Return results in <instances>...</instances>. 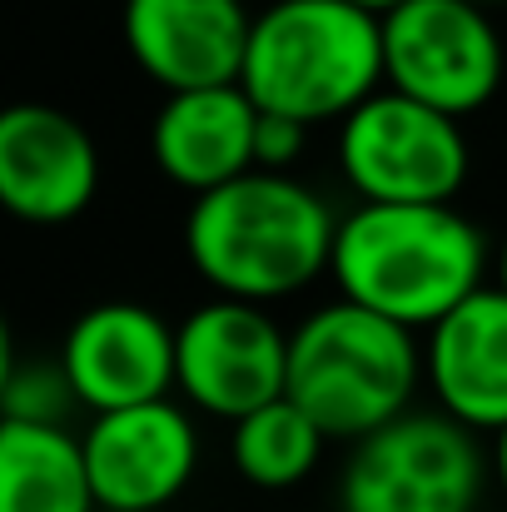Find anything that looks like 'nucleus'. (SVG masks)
Instances as JSON below:
<instances>
[{"label":"nucleus","mask_w":507,"mask_h":512,"mask_svg":"<svg viewBox=\"0 0 507 512\" xmlns=\"http://www.w3.org/2000/svg\"><path fill=\"white\" fill-rule=\"evenodd\" d=\"M383 20L353 0H279L254 15L239 85L269 115L304 125L348 120L378 95Z\"/></svg>","instance_id":"7ed1b4c3"},{"label":"nucleus","mask_w":507,"mask_h":512,"mask_svg":"<svg viewBox=\"0 0 507 512\" xmlns=\"http://www.w3.org/2000/svg\"><path fill=\"white\" fill-rule=\"evenodd\" d=\"M249 30L254 15L244 0H125V45L169 95L234 85L244 75Z\"/></svg>","instance_id":"f8f14e48"},{"label":"nucleus","mask_w":507,"mask_h":512,"mask_svg":"<svg viewBox=\"0 0 507 512\" xmlns=\"http://www.w3.org/2000/svg\"><path fill=\"white\" fill-rule=\"evenodd\" d=\"M498 284L507 289V239H503V254H498Z\"/></svg>","instance_id":"aec40b11"},{"label":"nucleus","mask_w":507,"mask_h":512,"mask_svg":"<svg viewBox=\"0 0 507 512\" xmlns=\"http://www.w3.org/2000/svg\"><path fill=\"white\" fill-rule=\"evenodd\" d=\"M483 5H493V0H483Z\"/></svg>","instance_id":"412c9836"},{"label":"nucleus","mask_w":507,"mask_h":512,"mask_svg":"<svg viewBox=\"0 0 507 512\" xmlns=\"http://www.w3.org/2000/svg\"><path fill=\"white\" fill-rule=\"evenodd\" d=\"M334 269L343 299L408 329H433L483 289V234L453 204H373L338 219Z\"/></svg>","instance_id":"f03ea898"},{"label":"nucleus","mask_w":507,"mask_h":512,"mask_svg":"<svg viewBox=\"0 0 507 512\" xmlns=\"http://www.w3.org/2000/svg\"><path fill=\"white\" fill-rule=\"evenodd\" d=\"M493 463H498V478H503V493H507V428L498 433V453H493Z\"/></svg>","instance_id":"6ab92c4d"},{"label":"nucleus","mask_w":507,"mask_h":512,"mask_svg":"<svg viewBox=\"0 0 507 512\" xmlns=\"http://www.w3.org/2000/svg\"><path fill=\"white\" fill-rule=\"evenodd\" d=\"M343 512H473L483 453L453 413H403L358 438L343 468Z\"/></svg>","instance_id":"39448f33"},{"label":"nucleus","mask_w":507,"mask_h":512,"mask_svg":"<svg viewBox=\"0 0 507 512\" xmlns=\"http://www.w3.org/2000/svg\"><path fill=\"white\" fill-rule=\"evenodd\" d=\"M353 5H363V10H373V15L383 20V15H393L398 5H408V0H353Z\"/></svg>","instance_id":"a211bd4d"},{"label":"nucleus","mask_w":507,"mask_h":512,"mask_svg":"<svg viewBox=\"0 0 507 512\" xmlns=\"http://www.w3.org/2000/svg\"><path fill=\"white\" fill-rule=\"evenodd\" d=\"M324 443H329V433L314 423V413L284 393V398H274L234 423L229 453H234V468L244 483L284 493L319 468Z\"/></svg>","instance_id":"dca6fc26"},{"label":"nucleus","mask_w":507,"mask_h":512,"mask_svg":"<svg viewBox=\"0 0 507 512\" xmlns=\"http://www.w3.org/2000/svg\"><path fill=\"white\" fill-rule=\"evenodd\" d=\"M60 373L90 413L169 398L179 388V329L145 304H95L70 324Z\"/></svg>","instance_id":"1a4fd4ad"},{"label":"nucleus","mask_w":507,"mask_h":512,"mask_svg":"<svg viewBox=\"0 0 507 512\" xmlns=\"http://www.w3.org/2000/svg\"><path fill=\"white\" fill-rule=\"evenodd\" d=\"M254 140H259V105L249 100L239 80L204 85V90H174L150 130L155 165L165 170V179L194 194L259 170Z\"/></svg>","instance_id":"ddd939ff"},{"label":"nucleus","mask_w":507,"mask_h":512,"mask_svg":"<svg viewBox=\"0 0 507 512\" xmlns=\"http://www.w3.org/2000/svg\"><path fill=\"white\" fill-rule=\"evenodd\" d=\"M338 219L329 204L279 170H249L194 194L184 249L204 284L229 299L269 304L314 284L334 259Z\"/></svg>","instance_id":"f257e3e1"},{"label":"nucleus","mask_w":507,"mask_h":512,"mask_svg":"<svg viewBox=\"0 0 507 512\" xmlns=\"http://www.w3.org/2000/svg\"><path fill=\"white\" fill-rule=\"evenodd\" d=\"M100 189L90 130L55 105H10L0 115V199L25 224H70Z\"/></svg>","instance_id":"9b49d317"},{"label":"nucleus","mask_w":507,"mask_h":512,"mask_svg":"<svg viewBox=\"0 0 507 512\" xmlns=\"http://www.w3.org/2000/svg\"><path fill=\"white\" fill-rule=\"evenodd\" d=\"M383 70L393 90L463 120L498 95L503 40L483 0H408L383 15Z\"/></svg>","instance_id":"0eeeda50"},{"label":"nucleus","mask_w":507,"mask_h":512,"mask_svg":"<svg viewBox=\"0 0 507 512\" xmlns=\"http://www.w3.org/2000/svg\"><path fill=\"white\" fill-rule=\"evenodd\" d=\"M85 463L100 508L110 512H155L184 493L199 463V438L184 408L169 398L95 413L85 428Z\"/></svg>","instance_id":"9d476101"},{"label":"nucleus","mask_w":507,"mask_h":512,"mask_svg":"<svg viewBox=\"0 0 507 512\" xmlns=\"http://www.w3.org/2000/svg\"><path fill=\"white\" fill-rule=\"evenodd\" d=\"M423 368L438 388L443 413L468 428H507V289L483 284L448 319L433 324Z\"/></svg>","instance_id":"4468645a"},{"label":"nucleus","mask_w":507,"mask_h":512,"mask_svg":"<svg viewBox=\"0 0 507 512\" xmlns=\"http://www.w3.org/2000/svg\"><path fill=\"white\" fill-rule=\"evenodd\" d=\"M338 165L373 204H453L468 179V140L458 115L378 90L343 120Z\"/></svg>","instance_id":"423d86ee"},{"label":"nucleus","mask_w":507,"mask_h":512,"mask_svg":"<svg viewBox=\"0 0 507 512\" xmlns=\"http://www.w3.org/2000/svg\"><path fill=\"white\" fill-rule=\"evenodd\" d=\"M85 443L50 418H5L0 428V512H95Z\"/></svg>","instance_id":"2eb2a0df"},{"label":"nucleus","mask_w":507,"mask_h":512,"mask_svg":"<svg viewBox=\"0 0 507 512\" xmlns=\"http://www.w3.org/2000/svg\"><path fill=\"white\" fill-rule=\"evenodd\" d=\"M304 135H309L304 120L259 110V140H254V145H259V170H284V165H294L299 150H304Z\"/></svg>","instance_id":"f3484780"},{"label":"nucleus","mask_w":507,"mask_h":512,"mask_svg":"<svg viewBox=\"0 0 507 512\" xmlns=\"http://www.w3.org/2000/svg\"><path fill=\"white\" fill-rule=\"evenodd\" d=\"M423 353L413 329L353 299L309 314L289 334V398L314 413L329 438H368L408 413Z\"/></svg>","instance_id":"20e7f679"},{"label":"nucleus","mask_w":507,"mask_h":512,"mask_svg":"<svg viewBox=\"0 0 507 512\" xmlns=\"http://www.w3.org/2000/svg\"><path fill=\"white\" fill-rule=\"evenodd\" d=\"M179 388L214 418L244 413L289 393V334L249 299H214L179 324Z\"/></svg>","instance_id":"6e6552de"}]
</instances>
